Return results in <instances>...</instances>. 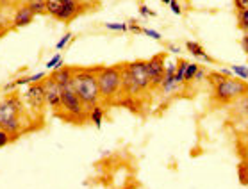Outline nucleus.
Masks as SVG:
<instances>
[{
	"instance_id": "26",
	"label": "nucleus",
	"mask_w": 248,
	"mask_h": 189,
	"mask_svg": "<svg viewBox=\"0 0 248 189\" xmlns=\"http://www.w3.org/2000/svg\"><path fill=\"white\" fill-rule=\"evenodd\" d=\"M140 15L141 16H157V13L147 6H140Z\"/></svg>"
},
{
	"instance_id": "6",
	"label": "nucleus",
	"mask_w": 248,
	"mask_h": 189,
	"mask_svg": "<svg viewBox=\"0 0 248 189\" xmlns=\"http://www.w3.org/2000/svg\"><path fill=\"white\" fill-rule=\"evenodd\" d=\"M145 66H147V73H148V77H150L152 89H159V86L163 84L164 72H166L164 56H154L152 59H147V61H145Z\"/></svg>"
},
{
	"instance_id": "9",
	"label": "nucleus",
	"mask_w": 248,
	"mask_h": 189,
	"mask_svg": "<svg viewBox=\"0 0 248 189\" xmlns=\"http://www.w3.org/2000/svg\"><path fill=\"white\" fill-rule=\"evenodd\" d=\"M79 13H80L79 0H62L61 9L56 13V16L54 18L59 20V22H70V20H74Z\"/></svg>"
},
{
	"instance_id": "39",
	"label": "nucleus",
	"mask_w": 248,
	"mask_h": 189,
	"mask_svg": "<svg viewBox=\"0 0 248 189\" xmlns=\"http://www.w3.org/2000/svg\"><path fill=\"white\" fill-rule=\"evenodd\" d=\"M247 161H248V152H247Z\"/></svg>"
},
{
	"instance_id": "10",
	"label": "nucleus",
	"mask_w": 248,
	"mask_h": 189,
	"mask_svg": "<svg viewBox=\"0 0 248 189\" xmlns=\"http://www.w3.org/2000/svg\"><path fill=\"white\" fill-rule=\"evenodd\" d=\"M34 20V13L29 9V6L25 4V6H20L16 9V13H15V16H13V27H25V25H29V23H32Z\"/></svg>"
},
{
	"instance_id": "15",
	"label": "nucleus",
	"mask_w": 248,
	"mask_h": 189,
	"mask_svg": "<svg viewBox=\"0 0 248 189\" xmlns=\"http://www.w3.org/2000/svg\"><path fill=\"white\" fill-rule=\"evenodd\" d=\"M200 64L198 63H189L186 68V73H184V84H191L195 82V75H197Z\"/></svg>"
},
{
	"instance_id": "2",
	"label": "nucleus",
	"mask_w": 248,
	"mask_h": 189,
	"mask_svg": "<svg viewBox=\"0 0 248 189\" xmlns=\"http://www.w3.org/2000/svg\"><path fill=\"white\" fill-rule=\"evenodd\" d=\"M96 80H98L102 102L104 104L113 102L122 93V64L120 66H98Z\"/></svg>"
},
{
	"instance_id": "16",
	"label": "nucleus",
	"mask_w": 248,
	"mask_h": 189,
	"mask_svg": "<svg viewBox=\"0 0 248 189\" xmlns=\"http://www.w3.org/2000/svg\"><path fill=\"white\" fill-rule=\"evenodd\" d=\"M237 27L241 29L245 34H248V9L237 11Z\"/></svg>"
},
{
	"instance_id": "31",
	"label": "nucleus",
	"mask_w": 248,
	"mask_h": 189,
	"mask_svg": "<svg viewBox=\"0 0 248 189\" xmlns=\"http://www.w3.org/2000/svg\"><path fill=\"white\" fill-rule=\"evenodd\" d=\"M234 4H236L237 11H241V9H248V0H234Z\"/></svg>"
},
{
	"instance_id": "23",
	"label": "nucleus",
	"mask_w": 248,
	"mask_h": 189,
	"mask_svg": "<svg viewBox=\"0 0 248 189\" xmlns=\"http://www.w3.org/2000/svg\"><path fill=\"white\" fill-rule=\"evenodd\" d=\"M61 59H62V57H61V54H59V52H57L56 56L52 57L50 61H48V63H46V64H45V66H46V70H50V72H54V70H56V68H57V64H59V61H61Z\"/></svg>"
},
{
	"instance_id": "37",
	"label": "nucleus",
	"mask_w": 248,
	"mask_h": 189,
	"mask_svg": "<svg viewBox=\"0 0 248 189\" xmlns=\"http://www.w3.org/2000/svg\"><path fill=\"white\" fill-rule=\"evenodd\" d=\"M161 2H163V4H166V6L170 4V0H161Z\"/></svg>"
},
{
	"instance_id": "13",
	"label": "nucleus",
	"mask_w": 248,
	"mask_h": 189,
	"mask_svg": "<svg viewBox=\"0 0 248 189\" xmlns=\"http://www.w3.org/2000/svg\"><path fill=\"white\" fill-rule=\"evenodd\" d=\"M104 112H106V109H104V106H93L88 109V120H90V123H93L96 128L102 127V122H104Z\"/></svg>"
},
{
	"instance_id": "14",
	"label": "nucleus",
	"mask_w": 248,
	"mask_h": 189,
	"mask_svg": "<svg viewBox=\"0 0 248 189\" xmlns=\"http://www.w3.org/2000/svg\"><path fill=\"white\" fill-rule=\"evenodd\" d=\"M189 64V61L186 59H179L177 61V70H175V82L184 86V73H186V68Z\"/></svg>"
},
{
	"instance_id": "3",
	"label": "nucleus",
	"mask_w": 248,
	"mask_h": 189,
	"mask_svg": "<svg viewBox=\"0 0 248 189\" xmlns=\"http://www.w3.org/2000/svg\"><path fill=\"white\" fill-rule=\"evenodd\" d=\"M61 109L66 112V118L74 120V122H80V120L88 118V109L77 96L72 84L61 86Z\"/></svg>"
},
{
	"instance_id": "12",
	"label": "nucleus",
	"mask_w": 248,
	"mask_h": 189,
	"mask_svg": "<svg viewBox=\"0 0 248 189\" xmlns=\"http://www.w3.org/2000/svg\"><path fill=\"white\" fill-rule=\"evenodd\" d=\"M50 77L56 80L59 88L64 86V84H72V80H74V68L62 66V68H59V70H56V72H52Z\"/></svg>"
},
{
	"instance_id": "7",
	"label": "nucleus",
	"mask_w": 248,
	"mask_h": 189,
	"mask_svg": "<svg viewBox=\"0 0 248 189\" xmlns=\"http://www.w3.org/2000/svg\"><path fill=\"white\" fill-rule=\"evenodd\" d=\"M127 70L130 72L134 82L140 86V89L143 93H147L148 89H152V84H150V77L147 73V66H145V61H134L127 64Z\"/></svg>"
},
{
	"instance_id": "36",
	"label": "nucleus",
	"mask_w": 248,
	"mask_h": 189,
	"mask_svg": "<svg viewBox=\"0 0 248 189\" xmlns=\"http://www.w3.org/2000/svg\"><path fill=\"white\" fill-rule=\"evenodd\" d=\"M32 2H45V0H27V4H32Z\"/></svg>"
},
{
	"instance_id": "25",
	"label": "nucleus",
	"mask_w": 248,
	"mask_h": 189,
	"mask_svg": "<svg viewBox=\"0 0 248 189\" xmlns=\"http://www.w3.org/2000/svg\"><path fill=\"white\" fill-rule=\"evenodd\" d=\"M141 32L145 34V36H148V38H154L155 41H159V39H163V36H161V32H157V31H152V29H143Z\"/></svg>"
},
{
	"instance_id": "19",
	"label": "nucleus",
	"mask_w": 248,
	"mask_h": 189,
	"mask_svg": "<svg viewBox=\"0 0 248 189\" xmlns=\"http://www.w3.org/2000/svg\"><path fill=\"white\" fill-rule=\"evenodd\" d=\"M104 27L108 31H120V32H129V23H106Z\"/></svg>"
},
{
	"instance_id": "21",
	"label": "nucleus",
	"mask_w": 248,
	"mask_h": 189,
	"mask_svg": "<svg viewBox=\"0 0 248 189\" xmlns=\"http://www.w3.org/2000/svg\"><path fill=\"white\" fill-rule=\"evenodd\" d=\"M11 141H13V136H11V134L0 128V148H4L6 145H9Z\"/></svg>"
},
{
	"instance_id": "5",
	"label": "nucleus",
	"mask_w": 248,
	"mask_h": 189,
	"mask_svg": "<svg viewBox=\"0 0 248 189\" xmlns=\"http://www.w3.org/2000/svg\"><path fill=\"white\" fill-rule=\"evenodd\" d=\"M23 100L27 102V106L31 107L32 111L40 112L41 109L46 106L45 86H43V82L29 84V88L25 89V93H23Z\"/></svg>"
},
{
	"instance_id": "8",
	"label": "nucleus",
	"mask_w": 248,
	"mask_h": 189,
	"mask_svg": "<svg viewBox=\"0 0 248 189\" xmlns=\"http://www.w3.org/2000/svg\"><path fill=\"white\" fill-rule=\"evenodd\" d=\"M43 86H45L46 106L56 112L61 111V88L57 86V82L52 77H48L46 80H43Z\"/></svg>"
},
{
	"instance_id": "29",
	"label": "nucleus",
	"mask_w": 248,
	"mask_h": 189,
	"mask_svg": "<svg viewBox=\"0 0 248 189\" xmlns=\"http://www.w3.org/2000/svg\"><path fill=\"white\" fill-rule=\"evenodd\" d=\"M207 77V72H205V70H203L202 66L198 68V72H197V75H195V80H197V82H202L203 79Z\"/></svg>"
},
{
	"instance_id": "1",
	"label": "nucleus",
	"mask_w": 248,
	"mask_h": 189,
	"mask_svg": "<svg viewBox=\"0 0 248 189\" xmlns=\"http://www.w3.org/2000/svg\"><path fill=\"white\" fill-rule=\"evenodd\" d=\"M72 86H74L80 102L86 106V109L98 106L102 102L98 80H96V68H74Z\"/></svg>"
},
{
	"instance_id": "38",
	"label": "nucleus",
	"mask_w": 248,
	"mask_h": 189,
	"mask_svg": "<svg viewBox=\"0 0 248 189\" xmlns=\"http://www.w3.org/2000/svg\"><path fill=\"white\" fill-rule=\"evenodd\" d=\"M245 184H248V175H247V178H245Z\"/></svg>"
},
{
	"instance_id": "35",
	"label": "nucleus",
	"mask_w": 248,
	"mask_h": 189,
	"mask_svg": "<svg viewBox=\"0 0 248 189\" xmlns=\"http://www.w3.org/2000/svg\"><path fill=\"white\" fill-rule=\"evenodd\" d=\"M16 82V86H27V84H31L29 82V77H20L18 80H15Z\"/></svg>"
},
{
	"instance_id": "32",
	"label": "nucleus",
	"mask_w": 248,
	"mask_h": 189,
	"mask_svg": "<svg viewBox=\"0 0 248 189\" xmlns=\"http://www.w3.org/2000/svg\"><path fill=\"white\" fill-rule=\"evenodd\" d=\"M241 48H243V52L248 56V34H245L241 38Z\"/></svg>"
},
{
	"instance_id": "30",
	"label": "nucleus",
	"mask_w": 248,
	"mask_h": 189,
	"mask_svg": "<svg viewBox=\"0 0 248 189\" xmlns=\"http://www.w3.org/2000/svg\"><path fill=\"white\" fill-rule=\"evenodd\" d=\"M129 31H130V32H134V34H141V31H143V29H141L140 25L134 22V20H130V22H129Z\"/></svg>"
},
{
	"instance_id": "11",
	"label": "nucleus",
	"mask_w": 248,
	"mask_h": 189,
	"mask_svg": "<svg viewBox=\"0 0 248 189\" xmlns=\"http://www.w3.org/2000/svg\"><path fill=\"white\" fill-rule=\"evenodd\" d=\"M186 50L191 56L197 57V59H202L203 63H215V59L209 56L207 52H205V48L200 43H197V41H186Z\"/></svg>"
},
{
	"instance_id": "34",
	"label": "nucleus",
	"mask_w": 248,
	"mask_h": 189,
	"mask_svg": "<svg viewBox=\"0 0 248 189\" xmlns=\"http://www.w3.org/2000/svg\"><path fill=\"white\" fill-rule=\"evenodd\" d=\"M15 88H16V82H7L2 89H4V93H9V91H13Z\"/></svg>"
},
{
	"instance_id": "22",
	"label": "nucleus",
	"mask_w": 248,
	"mask_h": 189,
	"mask_svg": "<svg viewBox=\"0 0 248 189\" xmlns=\"http://www.w3.org/2000/svg\"><path fill=\"white\" fill-rule=\"evenodd\" d=\"M72 38H74V36H72V32L64 34V36H62V38L56 43V50H62V48L66 47V43H70V41H72Z\"/></svg>"
},
{
	"instance_id": "20",
	"label": "nucleus",
	"mask_w": 248,
	"mask_h": 189,
	"mask_svg": "<svg viewBox=\"0 0 248 189\" xmlns=\"http://www.w3.org/2000/svg\"><path fill=\"white\" fill-rule=\"evenodd\" d=\"M225 79H227L225 75H221L220 72H211V73H209V82L213 84V86H216V84L223 82Z\"/></svg>"
},
{
	"instance_id": "24",
	"label": "nucleus",
	"mask_w": 248,
	"mask_h": 189,
	"mask_svg": "<svg viewBox=\"0 0 248 189\" xmlns=\"http://www.w3.org/2000/svg\"><path fill=\"white\" fill-rule=\"evenodd\" d=\"M170 9H171V13L173 15H177V16H181L182 15V7H181V4H179V0H170Z\"/></svg>"
},
{
	"instance_id": "28",
	"label": "nucleus",
	"mask_w": 248,
	"mask_h": 189,
	"mask_svg": "<svg viewBox=\"0 0 248 189\" xmlns=\"http://www.w3.org/2000/svg\"><path fill=\"white\" fill-rule=\"evenodd\" d=\"M166 50L171 52V54H181L182 48H181V47H179V45H175V43H168V45H166Z\"/></svg>"
},
{
	"instance_id": "17",
	"label": "nucleus",
	"mask_w": 248,
	"mask_h": 189,
	"mask_svg": "<svg viewBox=\"0 0 248 189\" xmlns=\"http://www.w3.org/2000/svg\"><path fill=\"white\" fill-rule=\"evenodd\" d=\"M231 72L234 73L237 79H241V80H245V82H247V79H248V66H243V64H232Z\"/></svg>"
},
{
	"instance_id": "33",
	"label": "nucleus",
	"mask_w": 248,
	"mask_h": 189,
	"mask_svg": "<svg viewBox=\"0 0 248 189\" xmlns=\"http://www.w3.org/2000/svg\"><path fill=\"white\" fill-rule=\"evenodd\" d=\"M218 72H220L221 75H225L227 79H232V75H234V73L231 72V68H221V70H218Z\"/></svg>"
},
{
	"instance_id": "40",
	"label": "nucleus",
	"mask_w": 248,
	"mask_h": 189,
	"mask_svg": "<svg viewBox=\"0 0 248 189\" xmlns=\"http://www.w3.org/2000/svg\"><path fill=\"white\" fill-rule=\"evenodd\" d=\"M247 84H248V79H247Z\"/></svg>"
},
{
	"instance_id": "27",
	"label": "nucleus",
	"mask_w": 248,
	"mask_h": 189,
	"mask_svg": "<svg viewBox=\"0 0 248 189\" xmlns=\"http://www.w3.org/2000/svg\"><path fill=\"white\" fill-rule=\"evenodd\" d=\"M43 79H45V72H40V73H34L29 77V82L31 84H38V82H43Z\"/></svg>"
},
{
	"instance_id": "18",
	"label": "nucleus",
	"mask_w": 248,
	"mask_h": 189,
	"mask_svg": "<svg viewBox=\"0 0 248 189\" xmlns=\"http://www.w3.org/2000/svg\"><path fill=\"white\" fill-rule=\"evenodd\" d=\"M29 9L34 13V16H38V15H45L46 13V0L45 2H32V4H27Z\"/></svg>"
},
{
	"instance_id": "4",
	"label": "nucleus",
	"mask_w": 248,
	"mask_h": 189,
	"mask_svg": "<svg viewBox=\"0 0 248 189\" xmlns=\"http://www.w3.org/2000/svg\"><path fill=\"white\" fill-rule=\"evenodd\" d=\"M248 93V84L241 79H225L215 86V100L218 104H231L239 96Z\"/></svg>"
}]
</instances>
